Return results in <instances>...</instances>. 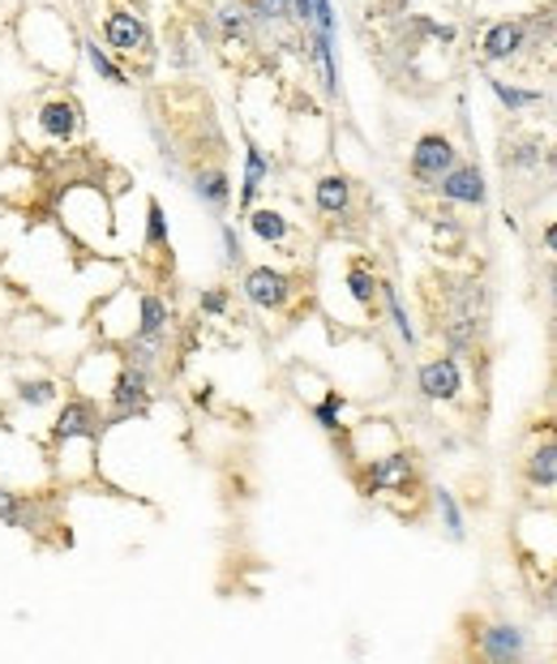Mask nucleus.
Here are the masks:
<instances>
[{"mask_svg": "<svg viewBox=\"0 0 557 664\" xmlns=\"http://www.w3.org/2000/svg\"><path fill=\"white\" fill-rule=\"evenodd\" d=\"M194 194H198V202L201 206H210V210H228V202H232V181H228L223 167H198V172H194Z\"/></svg>", "mask_w": 557, "mask_h": 664, "instance_id": "obj_13", "label": "nucleus"}, {"mask_svg": "<svg viewBox=\"0 0 557 664\" xmlns=\"http://www.w3.org/2000/svg\"><path fill=\"white\" fill-rule=\"evenodd\" d=\"M382 301H386V313H391V322H395L398 339L412 348L416 344V330H412V322H407V309H403V301H398V292L391 287V283H382V292H378Z\"/></svg>", "mask_w": 557, "mask_h": 664, "instance_id": "obj_22", "label": "nucleus"}, {"mask_svg": "<svg viewBox=\"0 0 557 664\" xmlns=\"http://www.w3.org/2000/svg\"><path fill=\"white\" fill-rule=\"evenodd\" d=\"M219 240H223V262H228V266H240V262H244V249H240L237 228L223 224V228H219Z\"/></svg>", "mask_w": 557, "mask_h": 664, "instance_id": "obj_27", "label": "nucleus"}, {"mask_svg": "<svg viewBox=\"0 0 557 664\" xmlns=\"http://www.w3.org/2000/svg\"><path fill=\"white\" fill-rule=\"evenodd\" d=\"M266 176H271V163L262 155V146L258 142H244V181H240V210H249L253 206V197L258 189L266 185Z\"/></svg>", "mask_w": 557, "mask_h": 664, "instance_id": "obj_15", "label": "nucleus"}, {"mask_svg": "<svg viewBox=\"0 0 557 664\" xmlns=\"http://www.w3.org/2000/svg\"><path fill=\"white\" fill-rule=\"evenodd\" d=\"M545 244H549V249H554V253H557V224H554V228H549V232H545Z\"/></svg>", "mask_w": 557, "mask_h": 664, "instance_id": "obj_29", "label": "nucleus"}, {"mask_svg": "<svg viewBox=\"0 0 557 664\" xmlns=\"http://www.w3.org/2000/svg\"><path fill=\"white\" fill-rule=\"evenodd\" d=\"M244 219H249V232L258 236V240H266V244H283L287 232H292V224L278 210H271V206H249Z\"/></svg>", "mask_w": 557, "mask_h": 664, "instance_id": "obj_17", "label": "nucleus"}, {"mask_svg": "<svg viewBox=\"0 0 557 664\" xmlns=\"http://www.w3.org/2000/svg\"><path fill=\"white\" fill-rule=\"evenodd\" d=\"M61 382L52 378V373H31V378H18L13 382V407H22V412H56V403H61Z\"/></svg>", "mask_w": 557, "mask_h": 664, "instance_id": "obj_10", "label": "nucleus"}, {"mask_svg": "<svg viewBox=\"0 0 557 664\" xmlns=\"http://www.w3.org/2000/svg\"><path fill=\"white\" fill-rule=\"evenodd\" d=\"M416 480V464L407 450H386V455H373L364 471H360V485L369 498H386V493H407Z\"/></svg>", "mask_w": 557, "mask_h": 664, "instance_id": "obj_4", "label": "nucleus"}, {"mask_svg": "<svg viewBox=\"0 0 557 664\" xmlns=\"http://www.w3.org/2000/svg\"><path fill=\"white\" fill-rule=\"evenodd\" d=\"M172 330V305L163 301L160 292H142L138 296V317H133V335L142 339H167ZM129 339V335H124Z\"/></svg>", "mask_w": 557, "mask_h": 664, "instance_id": "obj_11", "label": "nucleus"}, {"mask_svg": "<svg viewBox=\"0 0 557 664\" xmlns=\"http://www.w3.org/2000/svg\"><path fill=\"white\" fill-rule=\"evenodd\" d=\"M314 206H318L321 215H348V206H352V181L339 176V172L321 176L318 185H314Z\"/></svg>", "mask_w": 557, "mask_h": 664, "instance_id": "obj_14", "label": "nucleus"}, {"mask_svg": "<svg viewBox=\"0 0 557 664\" xmlns=\"http://www.w3.org/2000/svg\"><path fill=\"white\" fill-rule=\"evenodd\" d=\"M434 502H438V514H441V523H446V536H450V541H463V536H468V527H463L459 502H455L446 489H438V493H434Z\"/></svg>", "mask_w": 557, "mask_h": 664, "instance_id": "obj_23", "label": "nucleus"}, {"mask_svg": "<svg viewBox=\"0 0 557 664\" xmlns=\"http://www.w3.org/2000/svg\"><path fill=\"white\" fill-rule=\"evenodd\" d=\"M146 249L151 253H167V215H163L160 197L146 202Z\"/></svg>", "mask_w": 557, "mask_h": 664, "instance_id": "obj_21", "label": "nucleus"}, {"mask_svg": "<svg viewBox=\"0 0 557 664\" xmlns=\"http://www.w3.org/2000/svg\"><path fill=\"white\" fill-rule=\"evenodd\" d=\"M518 47H523V26H518V22H498V26H489V35L480 43L484 61H506V56H515Z\"/></svg>", "mask_w": 557, "mask_h": 664, "instance_id": "obj_16", "label": "nucleus"}, {"mask_svg": "<svg viewBox=\"0 0 557 664\" xmlns=\"http://www.w3.org/2000/svg\"><path fill=\"white\" fill-rule=\"evenodd\" d=\"M240 292L253 309L262 313H283L296 296V279L292 274L275 271V266H249L244 279H240Z\"/></svg>", "mask_w": 557, "mask_h": 664, "instance_id": "obj_5", "label": "nucleus"}, {"mask_svg": "<svg viewBox=\"0 0 557 664\" xmlns=\"http://www.w3.org/2000/svg\"><path fill=\"white\" fill-rule=\"evenodd\" d=\"M416 387L425 399L434 403H455L463 394V369L455 356H438V360H425L421 373H416Z\"/></svg>", "mask_w": 557, "mask_h": 664, "instance_id": "obj_6", "label": "nucleus"}, {"mask_svg": "<svg viewBox=\"0 0 557 664\" xmlns=\"http://www.w3.org/2000/svg\"><path fill=\"white\" fill-rule=\"evenodd\" d=\"M527 480H532L536 489L557 485V442L540 446V450H532V459H527Z\"/></svg>", "mask_w": 557, "mask_h": 664, "instance_id": "obj_20", "label": "nucleus"}, {"mask_svg": "<svg viewBox=\"0 0 557 664\" xmlns=\"http://www.w3.org/2000/svg\"><path fill=\"white\" fill-rule=\"evenodd\" d=\"M343 287H348V296L357 301L360 309H373V301H378V292H382V279H373V271L357 262V266L348 271V279H343Z\"/></svg>", "mask_w": 557, "mask_h": 664, "instance_id": "obj_18", "label": "nucleus"}, {"mask_svg": "<svg viewBox=\"0 0 557 664\" xmlns=\"http://www.w3.org/2000/svg\"><path fill=\"white\" fill-rule=\"evenodd\" d=\"M117 369H120V356L90 352L78 364V369H74V387H78V394H90V399H99V403H103V399H108V391H112Z\"/></svg>", "mask_w": 557, "mask_h": 664, "instance_id": "obj_8", "label": "nucleus"}, {"mask_svg": "<svg viewBox=\"0 0 557 664\" xmlns=\"http://www.w3.org/2000/svg\"><path fill=\"white\" fill-rule=\"evenodd\" d=\"M343 403H348V399H343L339 391H326V399H321V403H314V421H318L326 433H339V429H343V425H339Z\"/></svg>", "mask_w": 557, "mask_h": 664, "instance_id": "obj_24", "label": "nucleus"}, {"mask_svg": "<svg viewBox=\"0 0 557 664\" xmlns=\"http://www.w3.org/2000/svg\"><path fill=\"white\" fill-rule=\"evenodd\" d=\"M198 305H201V313H206V317H223V313H228V305H232V292H228V287H206Z\"/></svg>", "mask_w": 557, "mask_h": 664, "instance_id": "obj_26", "label": "nucleus"}, {"mask_svg": "<svg viewBox=\"0 0 557 664\" xmlns=\"http://www.w3.org/2000/svg\"><path fill=\"white\" fill-rule=\"evenodd\" d=\"M81 104L65 90H52L35 104V112L26 117V133L40 151H52V146H74L81 138Z\"/></svg>", "mask_w": 557, "mask_h": 664, "instance_id": "obj_2", "label": "nucleus"}, {"mask_svg": "<svg viewBox=\"0 0 557 664\" xmlns=\"http://www.w3.org/2000/svg\"><path fill=\"white\" fill-rule=\"evenodd\" d=\"M480 656H484V661H498V664L518 661V656H523V630H518V625H506V622L484 625V630H480Z\"/></svg>", "mask_w": 557, "mask_h": 664, "instance_id": "obj_12", "label": "nucleus"}, {"mask_svg": "<svg viewBox=\"0 0 557 664\" xmlns=\"http://www.w3.org/2000/svg\"><path fill=\"white\" fill-rule=\"evenodd\" d=\"M81 52H86V65H90V69H95L103 81H112V86H124V81H129V74L120 69V61H112V56H108V47H99V43L86 40V43H81Z\"/></svg>", "mask_w": 557, "mask_h": 664, "instance_id": "obj_19", "label": "nucleus"}, {"mask_svg": "<svg viewBox=\"0 0 557 664\" xmlns=\"http://www.w3.org/2000/svg\"><path fill=\"white\" fill-rule=\"evenodd\" d=\"M438 194L450 202V206H484V197H489V189H484V176H480V167H472V163H455L446 176L438 181Z\"/></svg>", "mask_w": 557, "mask_h": 664, "instance_id": "obj_9", "label": "nucleus"}, {"mask_svg": "<svg viewBox=\"0 0 557 664\" xmlns=\"http://www.w3.org/2000/svg\"><path fill=\"white\" fill-rule=\"evenodd\" d=\"M450 167H455V142L441 138V133H425L412 151V176L421 185H438Z\"/></svg>", "mask_w": 557, "mask_h": 664, "instance_id": "obj_7", "label": "nucleus"}, {"mask_svg": "<svg viewBox=\"0 0 557 664\" xmlns=\"http://www.w3.org/2000/svg\"><path fill=\"white\" fill-rule=\"evenodd\" d=\"M99 35H103V47L112 56H124V61H151V31L142 22V13L124 0H112L99 18Z\"/></svg>", "mask_w": 557, "mask_h": 664, "instance_id": "obj_3", "label": "nucleus"}, {"mask_svg": "<svg viewBox=\"0 0 557 664\" xmlns=\"http://www.w3.org/2000/svg\"><path fill=\"white\" fill-rule=\"evenodd\" d=\"M493 95L515 112V108H527V104H536V95H527V90H515V86H506V81H493Z\"/></svg>", "mask_w": 557, "mask_h": 664, "instance_id": "obj_28", "label": "nucleus"}, {"mask_svg": "<svg viewBox=\"0 0 557 664\" xmlns=\"http://www.w3.org/2000/svg\"><path fill=\"white\" fill-rule=\"evenodd\" d=\"M249 18H258V22H283V18H292V0H249Z\"/></svg>", "mask_w": 557, "mask_h": 664, "instance_id": "obj_25", "label": "nucleus"}, {"mask_svg": "<svg viewBox=\"0 0 557 664\" xmlns=\"http://www.w3.org/2000/svg\"><path fill=\"white\" fill-rule=\"evenodd\" d=\"M18 43H22V52H26L40 69H47V74H65L69 61H74V52H78L74 26H69L56 9H31V13L22 18V26H18Z\"/></svg>", "mask_w": 557, "mask_h": 664, "instance_id": "obj_1", "label": "nucleus"}]
</instances>
